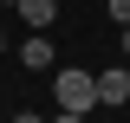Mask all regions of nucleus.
<instances>
[{"instance_id":"1","label":"nucleus","mask_w":130,"mask_h":123,"mask_svg":"<svg viewBox=\"0 0 130 123\" xmlns=\"http://www.w3.org/2000/svg\"><path fill=\"white\" fill-rule=\"evenodd\" d=\"M52 97H59V110L85 117V110L98 104V78H91V71H78V65H65V71H52Z\"/></svg>"},{"instance_id":"2","label":"nucleus","mask_w":130,"mask_h":123,"mask_svg":"<svg viewBox=\"0 0 130 123\" xmlns=\"http://www.w3.org/2000/svg\"><path fill=\"white\" fill-rule=\"evenodd\" d=\"M98 104H130V65L98 71Z\"/></svg>"},{"instance_id":"3","label":"nucleus","mask_w":130,"mask_h":123,"mask_svg":"<svg viewBox=\"0 0 130 123\" xmlns=\"http://www.w3.org/2000/svg\"><path fill=\"white\" fill-rule=\"evenodd\" d=\"M20 65H26V71H52V39L46 32H32L26 46H20Z\"/></svg>"},{"instance_id":"4","label":"nucleus","mask_w":130,"mask_h":123,"mask_svg":"<svg viewBox=\"0 0 130 123\" xmlns=\"http://www.w3.org/2000/svg\"><path fill=\"white\" fill-rule=\"evenodd\" d=\"M20 13H26V26H32V32H46L52 19H59V0H20Z\"/></svg>"},{"instance_id":"5","label":"nucleus","mask_w":130,"mask_h":123,"mask_svg":"<svg viewBox=\"0 0 130 123\" xmlns=\"http://www.w3.org/2000/svg\"><path fill=\"white\" fill-rule=\"evenodd\" d=\"M104 13H111V26H130V0H104Z\"/></svg>"},{"instance_id":"6","label":"nucleus","mask_w":130,"mask_h":123,"mask_svg":"<svg viewBox=\"0 0 130 123\" xmlns=\"http://www.w3.org/2000/svg\"><path fill=\"white\" fill-rule=\"evenodd\" d=\"M117 46H124V58H130V26H117Z\"/></svg>"},{"instance_id":"7","label":"nucleus","mask_w":130,"mask_h":123,"mask_svg":"<svg viewBox=\"0 0 130 123\" xmlns=\"http://www.w3.org/2000/svg\"><path fill=\"white\" fill-rule=\"evenodd\" d=\"M13 123H46V117H39V110H20V117H13Z\"/></svg>"},{"instance_id":"8","label":"nucleus","mask_w":130,"mask_h":123,"mask_svg":"<svg viewBox=\"0 0 130 123\" xmlns=\"http://www.w3.org/2000/svg\"><path fill=\"white\" fill-rule=\"evenodd\" d=\"M52 123H85V117H72V110H59V117H52Z\"/></svg>"},{"instance_id":"9","label":"nucleus","mask_w":130,"mask_h":123,"mask_svg":"<svg viewBox=\"0 0 130 123\" xmlns=\"http://www.w3.org/2000/svg\"><path fill=\"white\" fill-rule=\"evenodd\" d=\"M0 7H20V0H0Z\"/></svg>"},{"instance_id":"10","label":"nucleus","mask_w":130,"mask_h":123,"mask_svg":"<svg viewBox=\"0 0 130 123\" xmlns=\"http://www.w3.org/2000/svg\"><path fill=\"white\" fill-rule=\"evenodd\" d=\"M0 46H7V32H0Z\"/></svg>"}]
</instances>
